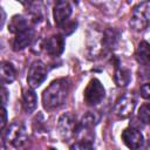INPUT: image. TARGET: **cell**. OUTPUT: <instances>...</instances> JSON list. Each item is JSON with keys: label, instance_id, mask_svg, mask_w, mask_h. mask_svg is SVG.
Masks as SVG:
<instances>
[{"label": "cell", "instance_id": "6da1fadb", "mask_svg": "<svg viewBox=\"0 0 150 150\" xmlns=\"http://www.w3.org/2000/svg\"><path fill=\"white\" fill-rule=\"evenodd\" d=\"M70 82L66 77L53 81L42 94V104L46 110H54L61 107L69 94Z\"/></svg>", "mask_w": 150, "mask_h": 150}, {"label": "cell", "instance_id": "7a4b0ae2", "mask_svg": "<svg viewBox=\"0 0 150 150\" xmlns=\"http://www.w3.org/2000/svg\"><path fill=\"white\" fill-rule=\"evenodd\" d=\"M129 25L136 32L144 30L150 26V0H145L134 7Z\"/></svg>", "mask_w": 150, "mask_h": 150}, {"label": "cell", "instance_id": "3957f363", "mask_svg": "<svg viewBox=\"0 0 150 150\" xmlns=\"http://www.w3.org/2000/svg\"><path fill=\"white\" fill-rule=\"evenodd\" d=\"M2 139L14 148H20L27 141V130L22 123L14 122L6 129V131H2Z\"/></svg>", "mask_w": 150, "mask_h": 150}, {"label": "cell", "instance_id": "277c9868", "mask_svg": "<svg viewBox=\"0 0 150 150\" xmlns=\"http://www.w3.org/2000/svg\"><path fill=\"white\" fill-rule=\"evenodd\" d=\"M104 96H105V90L103 84L100 82V80L93 79L84 89V95H83L84 102L88 105H96L102 102Z\"/></svg>", "mask_w": 150, "mask_h": 150}, {"label": "cell", "instance_id": "5b68a950", "mask_svg": "<svg viewBox=\"0 0 150 150\" xmlns=\"http://www.w3.org/2000/svg\"><path fill=\"white\" fill-rule=\"evenodd\" d=\"M77 121L75 118V116L70 112H66L63 114L57 122V129H59V134L61 136L62 139L68 141L73 137H75L76 134V129H77Z\"/></svg>", "mask_w": 150, "mask_h": 150}, {"label": "cell", "instance_id": "8992f818", "mask_svg": "<svg viewBox=\"0 0 150 150\" xmlns=\"http://www.w3.org/2000/svg\"><path fill=\"white\" fill-rule=\"evenodd\" d=\"M47 67L41 61H34L28 69V76H27V83L30 88H38L41 86V83L47 77Z\"/></svg>", "mask_w": 150, "mask_h": 150}, {"label": "cell", "instance_id": "52a82bcc", "mask_svg": "<svg viewBox=\"0 0 150 150\" xmlns=\"http://www.w3.org/2000/svg\"><path fill=\"white\" fill-rule=\"evenodd\" d=\"M135 105L136 101L131 95H123L115 102L112 112L118 118H127L132 114Z\"/></svg>", "mask_w": 150, "mask_h": 150}, {"label": "cell", "instance_id": "ba28073f", "mask_svg": "<svg viewBox=\"0 0 150 150\" xmlns=\"http://www.w3.org/2000/svg\"><path fill=\"white\" fill-rule=\"evenodd\" d=\"M122 141L130 149H139L144 144V137L142 132L132 127L125 128L122 131Z\"/></svg>", "mask_w": 150, "mask_h": 150}, {"label": "cell", "instance_id": "9c48e42d", "mask_svg": "<svg viewBox=\"0 0 150 150\" xmlns=\"http://www.w3.org/2000/svg\"><path fill=\"white\" fill-rule=\"evenodd\" d=\"M71 12V6L67 0H57L53 9V16L56 26L61 27L63 23H66L69 20Z\"/></svg>", "mask_w": 150, "mask_h": 150}, {"label": "cell", "instance_id": "30bf717a", "mask_svg": "<svg viewBox=\"0 0 150 150\" xmlns=\"http://www.w3.org/2000/svg\"><path fill=\"white\" fill-rule=\"evenodd\" d=\"M34 36H35V32H34V28H32L30 26L15 33V38H14V42H13V49L15 52L25 49L26 47H28L33 42Z\"/></svg>", "mask_w": 150, "mask_h": 150}, {"label": "cell", "instance_id": "8fae6325", "mask_svg": "<svg viewBox=\"0 0 150 150\" xmlns=\"http://www.w3.org/2000/svg\"><path fill=\"white\" fill-rule=\"evenodd\" d=\"M45 50L50 55V56H59L62 54L64 49V38L63 35L55 34L45 40L43 43Z\"/></svg>", "mask_w": 150, "mask_h": 150}, {"label": "cell", "instance_id": "7c38bea8", "mask_svg": "<svg viewBox=\"0 0 150 150\" xmlns=\"http://www.w3.org/2000/svg\"><path fill=\"white\" fill-rule=\"evenodd\" d=\"M131 79V74L129 69L122 67L117 61L115 64V73H114V81L118 87H125L129 84Z\"/></svg>", "mask_w": 150, "mask_h": 150}, {"label": "cell", "instance_id": "4fadbf2b", "mask_svg": "<svg viewBox=\"0 0 150 150\" xmlns=\"http://www.w3.org/2000/svg\"><path fill=\"white\" fill-rule=\"evenodd\" d=\"M135 57L139 64L149 66L150 64V43L146 41H141L136 48Z\"/></svg>", "mask_w": 150, "mask_h": 150}, {"label": "cell", "instance_id": "5bb4252c", "mask_svg": "<svg viewBox=\"0 0 150 150\" xmlns=\"http://www.w3.org/2000/svg\"><path fill=\"white\" fill-rule=\"evenodd\" d=\"M36 107H38V97L35 91L32 89L25 90L22 95V108L25 112L30 114L36 109Z\"/></svg>", "mask_w": 150, "mask_h": 150}, {"label": "cell", "instance_id": "9a60e30c", "mask_svg": "<svg viewBox=\"0 0 150 150\" xmlns=\"http://www.w3.org/2000/svg\"><path fill=\"white\" fill-rule=\"evenodd\" d=\"M16 77V71L15 68L13 67L12 63L7 62V61H2L1 62V81L4 84L7 83H12Z\"/></svg>", "mask_w": 150, "mask_h": 150}, {"label": "cell", "instance_id": "2e32d148", "mask_svg": "<svg viewBox=\"0 0 150 150\" xmlns=\"http://www.w3.org/2000/svg\"><path fill=\"white\" fill-rule=\"evenodd\" d=\"M29 26H30L29 25V21L26 18H23L22 15H14L12 18L11 22H9L8 30L15 34V33H18V32H20V30L29 27Z\"/></svg>", "mask_w": 150, "mask_h": 150}, {"label": "cell", "instance_id": "e0dca14e", "mask_svg": "<svg viewBox=\"0 0 150 150\" xmlns=\"http://www.w3.org/2000/svg\"><path fill=\"white\" fill-rule=\"evenodd\" d=\"M138 118L144 124H150V103H144L138 109Z\"/></svg>", "mask_w": 150, "mask_h": 150}, {"label": "cell", "instance_id": "ac0fdd59", "mask_svg": "<svg viewBox=\"0 0 150 150\" xmlns=\"http://www.w3.org/2000/svg\"><path fill=\"white\" fill-rule=\"evenodd\" d=\"M76 26H77L76 21H69L68 20L66 23H63L61 26V28H62V32H63L64 35H69V34H71L76 29Z\"/></svg>", "mask_w": 150, "mask_h": 150}, {"label": "cell", "instance_id": "d6986e66", "mask_svg": "<svg viewBox=\"0 0 150 150\" xmlns=\"http://www.w3.org/2000/svg\"><path fill=\"white\" fill-rule=\"evenodd\" d=\"M93 142L90 141H77L76 143L70 145V149H91Z\"/></svg>", "mask_w": 150, "mask_h": 150}, {"label": "cell", "instance_id": "ffe728a7", "mask_svg": "<svg viewBox=\"0 0 150 150\" xmlns=\"http://www.w3.org/2000/svg\"><path fill=\"white\" fill-rule=\"evenodd\" d=\"M141 96L146 100H150V82L141 86Z\"/></svg>", "mask_w": 150, "mask_h": 150}, {"label": "cell", "instance_id": "44dd1931", "mask_svg": "<svg viewBox=\"0 0 150 150\" xmlns=\"http://www.w3.org/2000/svg\"><path fill=\"white\" fill-rule=\"evenodd\" d=\"M6 122H7V111H6V108H5V105H4V107H2V122H1V130H4V129H5Z\"/></svg>", "mask_w": 150, "mask_h": 150}, {"label": "cell", "instance_id": "7402d4cb", "mask_svg": "<svg viewBox=\"0 0 150 150\" xmlns=\"http://www.w3.org/2000/svg\"><path fill=\"white\" fill-rule=\"evenodd\" d=\"M7 96H8V91L4 87L2 88V103H4V105H6V103H7Z\"/></svg>", "mask_w": 150, "mask_h": 150}, {"label": "cell", "instance_id": "603a6c76", "mask_svg": "<svg viewBox=\"0 0 150 150\" xmlns=\"http://www.w3.org/2000/svg\"><path fill=\"white\" fill-rule=\"evenodd\" d=\"M18 1H19V2H21L22 5H29L33 0H18Z\"/></svg>", "mask_w": 150, "mask_h": 150}, {"label": "cell", "instance_id": "cb8c5ba5", "mask_svg": "<svg viewBox=\"0 0 150 150\" xmlns=\"http://www.w3.org/2000/svg\"><path fill=\"white\" fill-rule=\"evenodd\" d=\"M1 14H2V19H1V26H4V22H5V12H4V9H1Z\"/></svg>", "mask_w": 150, "mask_h": 150}]
</instances>
